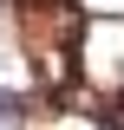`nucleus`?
<instances>
[{"label": "nucleus", "instance_id": "obj_1", "mask_svg": "<svg viewBox=\"0 0 124 130\" xmlns=\"http://www.w3.org/2000/svg\"><path fill=\"white\" fill-rule=\"evenodd\" d=\"M0 130H26V98L0 85Z\"/></svg>", "mask_w": 124, "mask_h": 130}]
</instances>
